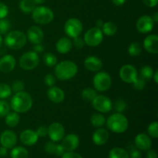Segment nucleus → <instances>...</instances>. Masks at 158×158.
Wrapping results in <instances>:
<instances>
[{
	"instance_id": "1",
	"label": "nucleus",
	"mask_w": 158,
	"mask_h": 158,
	"mask_svg": "<svg viewBox=\"0 0 158 158\" xmlns=\"http://www.w3.org/2000/svg\"><path fill=\"white\" fill-rule=\"evenodd\" d=\"M32 106V98L28 93L21 91L15 93L10 101V108L13 111L20 113L28 112Z\"/></svg>"
},
{
	"instance_id": "2",
	"label": "nucleus",
	"mask_w": 158,
	"mask_h": 158,
	"mask_svg": "<svg viewBox=\"0 0 158 158\" xmlns=\"http://www.w3.org/2000/svg\"><path fill=\"white\" fill-rule=\"evenodd\" d=\"M55 67V75L57 79L63 81L73 78L78 72V66L70 60H64L57 63Z\"/></svg>"
},
{
	"instance_id": "3",
	"label": "nucleus",
	"mask_w": 158,
	"mask_h": 158,
	"mask_svg": "<svg viewBox=\"0 0 158 158\" xmlns=\"http://www.w3.org/2000/svg\"><path fill=\"white\" fill-rule=\"evenodd\" d=\"M106 123L110 131L116 134L124 133L129 127L127 118L121 113H116L110 116Z\"/></svg>"
},
{
	"instance_id": "4",
	"label": "nucleus",
	"mask_w": 158,
	"mask_h": 158,
	"mask_svg": "<svg viewBox=\"0 0 158 158\" xmlns=\"http://www.w3.org/2000/svg\"><path fill=\"white\" fill-rule=\"evenodd\" d=\"M5 44L13 50L20 49L26 45L27 38L26 34L19 30H12L8 32L5 37Z\"/></svg>"
},
{
	"instance_id": "5",
	"label": "nucleus",
	"mask_w": 158,
	"mask_h": 158,
	"mask_svg": "<svg viewBox=\"0 0 158 158\" xmlns=\"http://www.w3.org/2000/svg\"><path fill=\"white\" fill-rule=\"evenodd\" d=\"M32 19L40 25H47L54 19V13L52 9L46 6H37L32 12Z\"/></svg>"
},
{
	"instance_id": "6",
	"label": "nucleus",
	"mask_w": 158,
	"mask_h": 158,
	"mask_svg": "<svg viewBox=\"0 0 158 158\" xmlns=\"http://www.w3.org/2000/svg\"><path fill=\"white\" fill-rule=\"evenodd\" d=\"M93 83L96 90L104 92L110 89L112 84V80L107 73L105 71H100L94 76Z\"/></svg>"
},
{
	"instance_id": "7",
	"label": "nucleus",
	"mask_w": 158,
	"mask_h": 158,
	"mask_svg": "<svg viewBox=\"0 0 158 158\" xmlns=\"http://www.w3.org/2000/svg\"><path fill=\"white\" fill-rule=\"evenodd\" d=\"M40 63V56L34 51L26 52L20 57L19 66L25 70H32Z\"/></svg>"
},
{
	"instance_id": "8",
	"label": "nucleus",
	"mask_w": 158,
	"mask_h": 158,
	"mask_svg": "<svg viewBox=\"0 0 158 158\" xmlns=\"http://www.w3.org/2000/svg\"><path fill=\"white\" fill-rule=\"evenodd\" d=\"M83 40L85 44L91 47H95L103 42V33L101 29L95 26L86 31Z\"/></svg>"
},
{
	"instance_id": "9",
	"label": "nucleus",
	"mask_w": 158,
	"mask_h": 158,
	"mask_svg": "<svg viewBox=\"0 0 158 158\" xmlns=\"http://www.w3.org/2000/svg\"><path fill=\"white\" fill-rule=\"evenodd\" d=\"M83 24L78 19L71 18L66 22L64 25L65 33L70 38L80 36L83 32Z\"/></svg>"
},
{
	"instance_id": "10",
	"label": "nucleus",
	"mask_w": 158,
	"mask_h": 158,
	"mask_svg": "<svg viewBox=\"0 0 158 158\" xmlns=\"http://www.w3.org/2000/svg\"><path fill=\"white\" fill-rule=\"evenodd\" d=\"M92 103L94 109L100 113H108L113 108L112 101L109 97L106 96H97Z\"/></svg>"
},
{
	"instance_id": "11",
	"label": "nucleus",
	"mask_w": 158,
	"mask_h": 158,
	"mask_svg": "<svg viewBox=\"0 0 158 158\" xmlns=\"http://www.w3.org/2000/svg\"><path fill=\"white\" fill-rule=\"evenodd\" d=\"M120 77L123 82L127 83H133L138 77L137 69L133 65H123L120 69Z\"/></svg>"
},
{
	"instance_id": "12",
	"label": "nucleus",
	"mask_w": 158,
	"mask_h": 158,
	"mask_svg": "<svg viewBox=\"0 0 158 158\" xmlns=\"http://www.w3.org/2000/svg\"><path fill=\"white\" fill-rule=\"evenodd\" d=\"M49 139L53 142H59L65 136L64 127L58 122H55L49 125L48 127V134Z\"/></svg>"
},
{
	"instance_id": "13",
	"label": "nucleus",
	"mask_w": 158,
	"mask_h": 158,
	"mask_svg": "<svg viewBox=\"0 0 158 158\" xmlns=\"http://www.w3.org/2000/svg\"><path fill=\"white\" fill-rule=\"evenodd\" d=\"M0 143L7 149H12L17 143V136L14 131L10 130L4 131L0 135Z\"/></svg>"
},
{
	"instance_id": "14",
	"label": "nucleus",
	"mask_w": 158,
	"mask_h": 158,
	"mask_svg": "<svg viewBox=\"0 0 158 158\" xmlns=\"http://www.w3.org/2000/svg\"><path fill=\"white\" fill-rule=\"evenodd\" d=\"M154 22L151 16L148 15H143L138 19L137 22V30L141 33H148L151 32L154 27Z\"/></svg>"
},
{
	"instance_id": "15",
	"label": "nucleus",
	"mask_w": 158,
	"mask_h": 158,
	"mask_svg": "<svg viewBox=\"0 0 158 158\" xmlns=\"http://www.w3.org/2000/svg\"><path fill=\"white\" fill-rule=\"evenodd\" d=\"M26 38L32 44H40L42 43L44 37L43 30L39 26H33L28 29L26 32Z\"/></svg>"
},
{
	"instance_id": "16",
	"label": "nucleus",
	"mask_w": 158,
	"mask_h": 158,
	"mask_svg": "<svg viewBox=\"0 0 158 158\" xmlns=\"http://www.w3.org/2000/svg\"><path fill=\"white\" fill-rule=\"evenodd\" d=\"M61 145L66 151H73L80 145V138L76 134H69L62 139Z\"/></svg>"
},
{
	"instance_id": "17",
	"label": "nucleus",
	"mask_w": 158,
	"mask_h": 158,
	"mask_svg": "<svg viewBox=\"0 0 158 158\" xmlns=\"http://www.w3.org/2000/svg\"><path fill=\"white\" fill-rule=\"evenodd\" d=\"M134 143L137 149L141 151H147L148 150L151 149L152 146L151 137L144 133H140L136 136Z\"/></svg>"
},
{
	"instance_id": "18",
	"label": "nucleus",
	"mask_w": 158,
	"mask_h": 158,
	"mask_svg": "<svg viewBox=\"0 0 158 158\" xmlns=\"http://www.w3.org/2000/svg\"><path fill=\"white\" fill-rule=\"evenodd\" d=\"M16 61L13 56L5 55L0 59V71L3 73H10L15 69Z\"/></svg>"
},
{
	"instance_id": "19",
	"label": "nucleus",
	"mask_w": 158,
	"mask_h": 158,
	"mask_svg": "<svg viewBox=\"0 0 158 158\" xmlns=\"http://www.w3.org/2000/svg\"><path fill=\"white\" fill-rule=\"evenodd\" d=\"M20 140L26 146H32L35 144L39 140V136L35 131L32 130H25L20 134Z\"/></svg>"
},
{
	"instance_id": "20",
	"label": "nucleus",
	"mask_w": 158,
	"mask_h": 158,
	"mask_svg": "<svg viewBox=\"0 0 158 158\" xmlns=\"http://www.w3.org/2000/svg\"><path fill=\"white\" fill-rule=\"evenodd\" d=\"M143 46L148 52L157 54L158 52V36L156 34L149 35L144 39Z\"/></svg>"
},
{
	"instance_id": "21",
	"label": "nucleus",
	"mask_w": 158,
	"mask_h": 158,
	"mask_svg": "<svg viewBox=\"0 0 158 158\" xmlns=\"http://www.w3.org/2000/svg\"><path fill=\"white\" fill-rule=\"evenodd\" d=\"M84 66L86 69L91 72H98L103 67V63L98 57L90 56L85 60Z\"/></svg>"
},
{
	"instance_id": "22",
	"label": "nucleus",
	"mask_w": 158,
	"mask_h": 158,
	"mask_svg": "<svg viewBox=\"0 0 158 158\" xmlns=\"http://www.w3.org/2000/svg\"><path fill=\"white\" fill-rule=\"evenodd\" d=\"M47 97L52 102L60 103L65 99V94L62 89L58 86H51L47 91Z\"/></svg>"
},
{
	"instance_id": "23",
	"label": "nucleus",
	"mask_w": 158,
	"mask_h": 158,
	"mask_svg": "<svg viewBox=\"0 0 158 158\" xmlns=\"http://www.w3.org/2000/svg\"><path fill=\"white\" fill-rule=\"evenodd\" d=\"M110 137V134L106 130L103 129V128H98L94 131V134H93V142L95 143L96 145L98 146H101V145L105 144L106 142L108 141Z\"/></svg>"
},
{
	"instance_id": "24",
	"label": "nucleus",
	"mask_w": 158,
	"mask_h": 158,
	"mask_svg": "<svg viewBox=\"0 0 158 158\" xmlns=\"http://www.w3.org/2000/svg\"><path fill=\"white\" fill-rule=\"evenodd\" d=\"M73 43L67 37H62L56 44L57 52L61 54H66L72 49Z\"/></svg>"
},
{
	"instance_id": "25",
	"label": "nucleus",
	"mask_w": 158,
	"mask_h": 158,
	"mask_svg": "<svg viewBox=\"0 0 158 158\" xmlns=\"http://www.w3.org/2000/svg\"><path fill=\"white\" fill-rule=\"evenodd\" d=\"M6 124L9 127H15L19 124L20 120V117L17 112H9L7 115L6 116Z\"/></svg>"
},
{
	"instance_id": "26",
	"label": "nucleus",
	"mask_w": 158,
	"mask_h": 158,
	"mask_svg": "<svg viewBox=\"0 0 158 158\" xmlns=\"http://www.w3.org/2000/svg\"><path fill=\"white\" fill-rule=\"evenodd\" d=\"M10 153L11 158H28L29 152L25 148L21 146L14 147Z\"/></svg>"
},
{
	"instance_id": "27",
	"label": "nucleus",
	"mask_w": 158,
	"mask_h": 158,
	"mask_svg": "<svg viewBox=\"0 0 158 158\" xmlns=\"http://www.w3.org/2000/svg\"><path fill=\"white\" fill-rule=\"evenodd\" d=\"M101 30L104 35L107 36H112L115 35L116 32H117V26L114 22H106L103 23Z\"/></svg>"
},
{
	"instance_id": "28",
	"label": "nucleus",
	"mask_w": 158,
	"mask_h": 158,
	"mask_svg": "<svg viewBox=\"0 0 158 158\" xmlns=\"http://www.w3.org/2000/svg\"><path fill=\"white\" fill-rule=\"evenodd\" d=\"M35 8V3L33 0H21L19 9L25 13H31Z\"/></svg>"
},
{
	"instance_id": "29",
	"label": "nucleus",
	"mask_w": 158,
	"mask_h": 158,
	"mask_svg": "<svg viewBox=\"0 0 158 158\" xmlns=\"http://www.w3.org/2000/svg\"><path fill=\"white\" fill-rule=\"evenodd\" d=\"M109 158H129L127 151L121 148H114L109 153Z\"/></svg>"
},
{
	"instance_id": "30",
	"label": "nucleus",
	"mask_w": 158,
	"mask_h": 158,
	"mask_svg": "<svg viewBox=\"0 0 158 158\" xmlns=\"http://www.w3.org/2000/svg\"><path fill=\"white\" fill-rule=\"evenodd\" d=\"M90 123L94 127H101L106 123V119L103 114H94L91 116Z\"/></svg>"
},
{
	"instance_id": "31",
	"label": "nucleus",
	"mask_w": 158,
	"mask_h": 158,
	"mask_svg": "<svg viewBox=\"0 0 158 158\" xmlns=\"http://www.w3.org/2000/svg\"><path fill=\"white\" fill-rule=\"evenodd\" d=\"M154 73V69L151 66L146 65V66H143L140 69V77L143 78V80H146V81H148V80H151L152 79Z\"/></svg>"
},
{
	"instance_id": "32",
	"label": "nucleus",
	"mask_w": 158,
	"mask_h": 158,
	"mask_svg": "<svg viewBox=\"0 0 158 158\" xmlns=\"http://www.w3.org/2000/svg\"><path fill=\"white\" fill-rule=\"evenodd\" d=\"M142 52V45L138 42H134L128 47V53L131 56H138Z\"/></svg>"
},
{
	"instance_id": "33",
	"label": "nucleus",
	"mask_w": 158,
	"mask_h": 158,
	"mask_svg": "<svg viewBox=\"0 0 158 158\" xmlns=\"http://www.w3.org/2000/svg\"><path fill=\"white\" fill-rule=\"evenodd\" d=\"M82 98L83 99L86 101H93L94 100L96 97L97 96V91L96 89H93V88L87 87L86 89H84L82 92Z\"/></svg>"
},
{
	"instance_id": "34",
	"label": "nucleus",
	"mask_w": 158,
	"mask_h": 158,
	"mask_svg": "<svg viewBox=\"0 0 158 158\" xmlns=\"http://www.w3.org/2000/svg\"><path fill=\"white\" fill-rule=\"evenodd\" d=\"M43 62L49 67H53L57 64V58L52 52H47L43 56Z\"/></svg>"
},
{
	"instance_id": "35",
	"label": "nucleus",
	"mask_w": 158,
	"mask_h": 158,
	"mask_svg": "<svg viewBox=\"0 0 158 158\" xmlns=\"http://www.w3.org/2000/svg\"><path fill=\"white\" fill-rule=\"evenodd\" d=\"M12 94V89L6 83H0V100L9 98Z\"/></svg>"
},
{
	"instance_id": "36",
	"label": "nucleus",
	"mask_w": 158,
	"mask_h": 158,
	"mask_svg": "<svg viewBox=\"0 0 158 158\" xmlns=\"http://www.w3.org/2000/svg\"><path fill=\"white\" fill-rule=\"evenodd\" d=\"M11 28V23L8 19H0V35H5L9 32Z\"/></svg>"
},
{
	"instance_id": "37",
	"label": "nucleus",
	"mask_w": 158,
	"mask_h": 158,
	"mask_svg": "<svg viewBox=\"0 0 158 158\" xmlns=\"http://www.w3.org/2000/svg\"><path fill=\"white\" fill-rule=\"evenodd\" d=\"M148 133L151 137L154 138L158 137V123L157 121H154L149 124L148 127Z\"/></svg>"
},
{
	"instance_id": "38",
	"label": "nucleus",
	"mask_w": 158,
	"mask_h": 158,
	"mask_svg": "<svg viewBox=\"0 0 158 158\" xmlns=\"http://www.w3.org/2000/svg\"><path fill=\"white\" fill-rule=\"evenodd\" d=\"M9 112H10V105L4 100H0V117H6Z\"/></svg>"
},
{
	"instance_id": "39",
	"label": "nucleus",
	"mask_w": 158,
	"mask_h": 158,
	"mask_svg": "<svg viewBox=\"0 0 158 158\" xmlns=\"http://www.w3.org/2000/svg\"><path fill=\"white\" fill-rule=\"evenodd\" d=\"M113 107L115 109L117 113H122L125 110L127 107L126 102L123 99H117L115 101L114 104L113 105Z\"/></svg>"
},
{
	"instance_id": "40",
	"label": "nucleus",
	"mask_w": 158,
	"mask_h": 158,
	"mask_svg": "<svg viewBox=\"0 0 158 158\" xmlns=\"http://www.w3.org/2000/svg\"><path fill=\"white\" fill-rule=\"evenodd\" d=\"M147 81L145 80H143V78H141L140 77H138L135 80V81L133 83V87L134 88L137 90H142V89H144V87L146 86Z\"/></svg>"
},
{
	"instance_id": "41",
	"label": "nucleus",
	"mask_w": 158,
	"mask_h": 158,
	"mask_svg": "<svg viewBox=\"0 0 158 158\" xmlns=\"http://www.w3.org/2000/svg\"><path fill=\"white\" fill-rule=\"evenodd\" d=\"M12 90H13L14 92L18 93L23 91L25 89V85L23 81H20V80H15L12 83Z\"/></svg>"
},
{
	"instance_id": "42",
	"label": "nucleus",
	"mask_w": 158,
	"mask_h": 158,
	"mask_svg": "<svg viewBox=\"0 0 158 158\" xmlns=\"http://www.w3.org/2000/svg\"><path fill=\"white\" fill-rule=\"evenodd\" d=\"M56 144L55 143V142L53 141L48 142V143H46V144H45V147H44L45 152L47 153V154H54L56 150Z\"/></svg>"
},
{
	"instance_id": "43",
	"label": "nucleus",
	"mask_w": 158,
	"mask_h": 158,
	"mask_svg": "<svg viewBox=\"0 0 158 158\" xmlns=\"http://www.w3.org/2000/svg\"><path fill=\"white\" fill-rule=\"evenodd\" d=\"M72 43H73V45H74V46L78 49H83V46H84L85 45L84 40L82 39L81 37L80 36H77V37H75V38H73V41Z\"/></svg>"
},
{
	"instance_id": "44",
	"label": "nucleus",
	"mask_w": 158,
	"mask_h": 158,
	"mask_svg": "<svg viewBox=\"0 0 158 158\" xmlns=\"http://www.w3.org/2000/svg\"><path fill=\"white\" fill-rule=\"evenodd\" d=\"M44 82L46 86H49V87L53 86L56 83V77L52 74H47L45 77Z\"/></svg>"
},
{
	"instance_id": "45",
	"label": "nucleus",
	"mask_w": 158,
	"mask_h": 158,
	"mask_svg": "<svg viewBox=\"0 0 158 158\" xmlns=\"http://www.w3.org/2000/svg\"><path fill=\"white\" fill-rule=\"evenodd\" d=\"M9 14V8L5 3L0 2V19H5Z\"/></svg>"
},
{
	"instance_id": "46",
	"label": "nucleus",
	"mask_w": 158,
	"mask_h": 158,
	"mask_svg": "<svg viewBox=\"0 0 158 158\" xmlns=\"http://www.w3.org/2000/svg\"><path fill=\"white\" fill-rule=\"evenodd\" d=\"M38 134L39 137H44L47 135L48 134V127L46 126H40L39 127L37 131H35Z\"/></svg>"
},
{
	"instance_id": "47",
	"label": "nucleus",
	"mask_w": 158,
	"mask_h": 158,
	"mask_svg": "<svg viewBox=\"0 0 158 158\" xmlns=\"http://www.w3.org/2000/svg\"><path fill=\"white\" fill-rule=\"evenodd\" d=\"M61 157L62 158H83L80 154L73 151H66Z\"/></svg>"
},
{
	"instance_id": "48",
	"label": "nucleus",
	"mask_w": 158,
	"mask_h": 158,
	"mask_svg": "<svg viewBox=\"0 0 158 158\" xmlns=\"http://www.w3.org/2000/svg\"><path fill=\"white\" fill-rule=\"evenodd\" d=\"M65 152H66V151H65L64 148H63V146H62L61 144H56L55 152H54V154H55L56 155L58 156V157H61Z\"/></svg>"
},
{
	"instance_id": "49",
	"label": "nucleus",
	"mask_w": 158,
	"mask_h": 158,
	"mask_svg": "<svg viewBox=\"0 0 158 158\" xmlns=\"http://www.w3.org/2000/svg\"><path fill=\"white\" fill-rule=\"evenodd\" d=\"M143 2L148 7L154 8L157 5L158 0H143Z\"/></svg>"
},
{
	"instance_id": "50",
	"label": "nucleus",
	"mask_w": 158,
	"mask_h": 158,
	"mask_svg": "<svg viewBox=\"0 0 158 158\" xmlns=\"http://www.w3.org/2000/svg\"><path fill=\"white\" fill-rule=\"evenodd\" d=\"M147 158H157V153L154 150L149 149L147 151Z\"/></svg>"
},
{
	"instance_id": "51",
	"label": "nucleus",
	"mask_w": 158,
	"mask_h": 158,
	"mask_svg": "<svg viewBox=\"0 0 158 158\" xmlns=\"http://www.w3.org/2000/svg\"><path fill=\"white\" fill-rule=\"evenodd\" d=\"M129 158H142V154L138 150H134L131 153Z\"/></svg>"
},
{
	"instance_id": "52",
	"label": "nucleus",
	"mask_w": 158,
	"mask_h": 158,
	"mask_svg": "<svg viewBox=\"0 0 158 158\" xmlns=\"http://www.w3.org/2000/svg\"><path fill=\"white\" fill-rule=\"evenodd\" d=\"M34 52H35L36 53H40V52H43V46L41 44H35L33 47Z\"/></svg>"
},
{
	"instance_id": "53",
	"label": "nucleus",
	"mask_w": 158,
	"mask_h": 158,
	"mask_svg": "<svg viewBox=\"0 0 158 158\" xmlns=\"http://www.w3.org/2000/svg\"><path fill=\"white\" fill-rule=\"evenodd\" d=\"M8 154V149L4 147H0V157H6Z\"/></svg>"
},
{
	"instance_id": "54",
	"label": "nucleus",
	"mask_w": 158,
	"mask_h": 158,
	"mask_svg": "<svg viewBox=\"0 0 158 158\" xmlns=\"http://www.w3.org/2000/svg\"><path fill=\"white\" fill-rule=\"evenodd\" d=\"M127 0H112V2L117 6H121L126 2Z\"/></svg>"
},
{
	"instance_id": "55",
	"label": "nucleus",
	"mask_w": 158,
	"mask_h": 158,
	"mask_svg": "<svg viewBox=\"0 0 158 158\" xmlns=\"http://www.w3.org/2000/svg\"><path fill=\"white\" fill-rule=\"evenodd\" d=\"M103 23H104L103 22V20H101V19L97 20V23H96V27H97V28H99V29H101L102 27H103Z\"/></svg>"
},
{
	"instance_id": "56",
	"label": "nucleus",
	"mask_w": 158,
	"mask_h": 158,
	"mask_svg": "<svg viewBox=\"0 0 158 158\" xmlns=\"http://www.w3.org/2000/svg\"><path fill=\"white\" fill-rule=\"evenodd\" d=\"M152 18V19L154 20V23H157L158 22V12H155L154 14H153V16L151 17Z\"/></svg>"
},
{
	"instance_id": "57",
	"label": "nucleus",
	"mask_w": 158,
	"mask_h": 158,
	"mask_svg": "<svg viewBox=\"0 0 158 158\" xmlns=\"http://www.w3.org/2000/svg\"><path fill=\"white\" fill-rule=\"evenodd\" d=\"M152 79H154V82H155L156 83H158V70H156L155 72H154Z\"/></svg>"
},
{
	"instance_id": "58",
	"label": "nucleus",
	"mask_w": 158,
	"mask_h": 158,
	"mask_svg": "<svg viewBox=\"0 0 158 158\" xmlns=\"http://www.w3.org/2000/svg\"><path fill=\"white\" fill-rule=\"evenodd\" d=\"M33 1L35 2V4L40 5V4H43V3H44L46 0H33Z\"/></svg>"
},
{
	"instance_id": "59",
	"label": "nucleus",
	"mask_w": 158,
	"mask_h": 158,
	"mask_svg": "<svg viewBox=\"0 0 158 158\" xmlns=\"http://www.w3.org/2000/svg\"><path fill=\"white\" fill-rule=\"evenodd\" d=\"M2 43H3V39H2V35H0V46H2Z\"/></svg>"
}]
</instances>
